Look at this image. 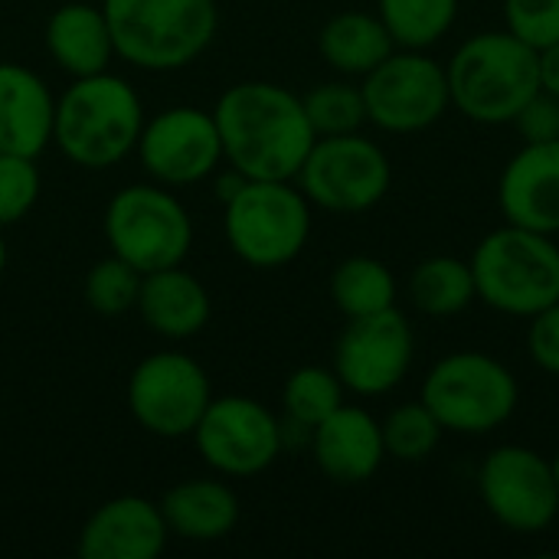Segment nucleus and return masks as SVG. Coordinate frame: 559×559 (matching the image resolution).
<instances>
[{"label": "nucleus", "instance_id": "nucleus-15", "mask_svg": "<svg viewBox=\"0 0 559 559\" xmlns=\"http://www.w3.org/2000/svg\"><path fill=\"white\" fill-rule=\"evenodd\" d=\"M138 157L144 170L164 187L206 180L223 160V141L213 111L193 105L160 111L141 128Z\"/></svg>", "mask_w": 559, "mask_h": 559}, {"label": "nucleus", "instance_id": "nucleus-10", "mask_svg": "<svg viewBox=\"0 0 559 559\" xmlns=\"http://www.w3.org/2000/svg\"><path fill=\"white\" fill-rule=\"evenodd\" d=\"M367 121L390 134H413L432 128L452 105L445 66L423 49L390 52L377 69L364 75Z\"/></svg>", "mask_w": 559, "mask_h": 559}, {"label": "nucleus", "instance_id": "nucleus-30", "mask_svg": "<svg viewBox=\"0 0 559 559\" xmlns=\"http://www.w3.org/2000/svg\"><path fill=\"white\" fill-rule=\"evenodd\" d=\"M138 292H141V272L118 255L95 262L85 275V301L102 318H118L131 311L138 305Z\"/></svg>", "mask_w": 559, "mask_h": 559}, {"label": "nucleus", "instance_id": "nucleus-32", "mask_svg": "<svg viewBox=\"0 0 559 559\" xmlns=\"http://www.w3.org/2000/svg\"><path fill=\"white\" fill-rule=\"evenodd\" d=\"M508 33L531 49H547L559 39V0H504Z\"/></svg>", "mask_w": 559, "mask_h": 559}, {"label": "nucleus", "instance_id": "nucleus-3", "mask_svg": "<svg viewBox=\"0 0 559 559\" xmlns=\"http://www.w3.org/2000/svg\"><path fill=\"white\" fill-rule=\"evenodd\" d=\"M144 108L138 92L121 79L105 72L75 79L56 102L52 141L59 151L88 170L111 167L124 160L141 138Z\"/></svg>", "mask_w": 559, "mask_h": 559}, {"label": "nucleus", "instance_id": "nucleus-4", "mask_svg": "<svg viewBox=\"0 0 559 559\" xmlns=\"http://www.w3.org/2000/svg\"><path fill=\"white\" fill-rule=\"evenodd\" d=\"M115 56L147 72L183 69L216 36V0H105Z\"/></svg>", "mask_w": 559, "mask_h": 559}, {"label": "nucleus", "instance_id": "nucleus-26", "mask_svg": "<svg viewBox=\"0 0 559 559\" xmlns=\"http://www.w3.org/2000/svg\"><path fill=\"white\" fill-rule=\"evenodd\" d=\"M377 16L383 20L396 46L429 49L452 29L459 16V0H380Z\"/></svg>", "mask_w": 559, "mask_h": 559}, {"label": "nucleus", "instance_id": "nucleus-5", "mask_svg": "<svg viewBox=\"0 0 559 559\" xmlns=\"http://www.w3.org/2000/svg\"><path fill=\"white\" fill-rule=\"evenodd\" d=\"M478 298L514 318H534L559 301V246L554 236L524 226L488 233L472 255Z\"/></svg>", "mask_w": 559, "mask_h": 559}, {"label": "nucleus", "instance_id": "nucleus-16", "mask_svg": "<svg viewBox=\"0 0 559 559\" xmlns=\"http://www.w3.org/2000/svg\"><path fill=\"white\" fill-rule=\"evenodd\" d=\"M498 203L508 223L559 233V141L524 144L498 180Z\"/></svg>", "mask_w": 559, "mask_h": 559}, {"label": "nucleus", "instance_id": "nucleus-1", "mask_svg": "<svg viewBox=\"0 0 559 559\" xmlns=\"http://www.w3.org/2000/svg\"><path fill=\"white\" fill-rule=\"evenodd\" d=\"M213 118L223 157L249 180L298 177L311 144L318 141L301 98L275 82H239L226 88Z\"/></svg>", "mask_w": 559, "mask_h": 559}, {"label": "nucleus", "instance_id": "nucleus-33", "mask_svg": "<svg viewBox=\"0 0 559 559\" xmlns=\"http://www.w3.org/2000/svg\"><path fill=\"white\" fill-rule=\"evenodd\" d=\"M524 144H550L559 141V98L550 92H537L514 118Z\"/></svg>", "mask_w": 559, "mask_h": 559}, {"label": "nucleus", "instance_id": "nucleus-29", "mask_svg": "<svg viewBox=\"0 0 559 559\" xmlns=\"http://www.w3.org/2000/svg\"><path fill=\"white\" fill-rule=\"evenodd\" d=\"M305 115L314 128L318 138H331V134H354L360 131V124L367 121V105H364V92L350 82H324L314 85L305 98Z\"/></svg>", "mask_w": 559, "mask_h": 559}, {"label": "nucleus", "instance_id": "nucleus-11", "mask_svg": "<svg viewBox=\"0 0 559 559\" xmlns=\"http://www.w3.org/2000/svg\"><path fill=\"white\" fill-rule=\"evenodd\" d=\"M478 491L488 514L514 534H540L559 514L554 462L527 445L495 449L481 462Z\"/></svg>", "mask_w": 559, "mask_h": 559}, {"label": "nucleus", "instance_id": "nucleus-19", "mask_svg": "<svg viewBox=\"0 0 559 559\" xmlns=\"http://www.w3.org/2000/svg\"><path fill=\"white\" fill-rule=\"evenodd\" d=\"M56 102L46 82L16 62H0V154L33 157L52 141Z\"/></svg>", "mask_w": 559, "mask_h": 559}, {"label": "nucleus", "instance_id": "nucleus-37", "mask_svg": "<svg viewBox=\"0 0 559 559\" xmlns=\"http://www.w3.org/2000/svg\"><path fill=\"white\" fill-rule=\"evenodd\" d=\"M554 475H557V488H559V455L554 459Z\"/></svg>", "mask_w": 559, "mask_h": 559}, {"label": "nucleus", "instance_id": "nucleus-7", "mask_svg": "<svg viewBox=\"0 0 559 559\" xmlns=\"http://www.w3.org/2000/svg\"><path fill=\"white\" fill-rule=\"evenodd\" d=\"M518 396V380L501 360L481 350H459L429 370L419 400L445 432L485 436L514 416Z\"/></svg>", "mask_w": 559, "mask_h": 559}, {"label": "nucleus", "instance_id": "nucleus-21", "mask_svg": "<svg viewBox=\"0 0 559 559\" xmlns=\"http://www.w3.org/2000/svg\"><path fill=\"white\" fill-rule=\"evenodd\" d=\"M160 514L170 534L197 544L223 540L236 521H239V498L229 485L210 481V478H193L174 485L164 501Z\"/></svg>", "mask_w": 559, "mask_h": 559}, {"label": "nucleus", "instance_id": "nucleus-8", "mask_svg": "<svg viewBox=\"0 0 559 559\" xmlns=\"http://www.w3.org/2000/svg\"><path fill=\"white\" fill-rule=\"evenodd\" d=\"M105 239L111 255L124 259L144 275L187 259L193 223L174 193L151 183H134L111 197L105 210Z\"/></svg>", "mask_w": 559, "mask_h": 559}, {"label": "nucleus", "instance_id": "nucleus-24", "mask_svg": "<svg viewBox=\"0 0 559 559\" xmlns=\"http://www.w3.org/2000/svg\"><path fill=\"white\" fill-rule=\"evenodd\" d=\"M409 298L423 314L432 318H452L465 311L478 298L472 262L455 255H432L419 262L409 275Z\"/></svg>", "mask_w": 559, "mask_h": 559}, {"label": "nucleus", "instance_id": "nucleus-31", "mask_svg": "<svg viewBox=\"0 0 559 559\" xmlns=\"http://www.w3.org/2000/svg\"><path fill=\"white\" fill-rule=\"evenodd\" d=\"M39 197V170L33 157L0 154V229L20 223Z\"/></svg>", "mask_w": 559, "mask_h": 559}, {"label": "nucleus", "instance_id": "nucleus-2", "mask_svg": "<svg viewBox=\"0 0 559 559\" xmlns=\"http://www.w3.org/2000/svg\"><path fill=\"white\" fill-rule=\"evenodd\" d=\"M452 105L478 124H511L540 92V59L508 29L465 39L445 66Z\"/></svg>", "mask_w": 559, "mask_h": 559}, {"label": "nucleus", "instance_id": "nucleus-17", "mask_svg": "<svg viewBox=\"0 0 559 559\" xmlns=\"http://www.w3.org/2000/svg\"><path fill=\"white\" fill-rule=\"evenodd\" d=\"M167 534L160 504L124 495L95 508L79 534V554L85 559H154Z\"/></svg>", "mask_w": 559, "mask_h": 559}, {"label": "nucleus", "instance_id": "nucleus-34", "mask_svg": "<svg viewBox=\"0 0 559 559\" xmlns=\"http://www.w3.org/2000/svg\"><path fill=\"white\" fill-rule=\"evenodd\" d=\"M527 350L531 360L559 377V301H554L550 308L537 311L531 318V331H527Z\"/></svg>", "mask_w": 559, "mask_h": 559}, {"label": "nucleus", "instance_id": "nucleus-25", "mask_svg": "<svg viewBox=\"0 0 559 559\" xmlns=\"http://www.w3.org/2000/svg\"><path fill=\"white\" fill-rule=\"evenodd\" d=\"M331 298L347 318H367L396 308V278L380 259L350 255L331 275Z\"/></svg>", "mask_w": 559, "mask_h": 559}, {"label": "nucleus", "instance_id": "nucleus-23", "mask_svg": "<svg viewBox=\"0 0 559 559\" xmlns=\"http://www.w3.org/2000/svg\"><path fill=\"white\" fill-rule=\"evenodd\" d=\"M318 49L328 59V66H334L337 72L367 75L396 49V43L380 16L347 10L324 23V29L318 36Z\"/></svg>", "mask_w": 559, "mask_h": 559}, {"label": "nucleus", "instance_id": "nucleus-22", "mask_svg": "<svg viewBox=\"0 0 559 559\" xmlns=\"http://www.w3.org/2000/svg\"><path fill=\"white\" fill-rule=\"evenodd\" d=\"M46 49L69 75L82 79L108 69L115 56V39L98 7L62 3L46 23Z\"/></svg>", "mask_w": 559, "mask_h": 559}, {"label": "nucleus", "instance_id": "nucleus-27", "mask_svg": "<svg viewBox=\"0 0 559 559\" xmlns=\"http://www.w3.org/2000/svg\"><path fill=\"white\" fill-rule=\"evenodd\" d=\"M285 413L295 429H314L324 423L337 406H344V383L334 370L324 367H301L288 377L282 393Z\"/></svg>", "mask_w": 559, "mask_h": 559}, {"label": "nucleus", "instance_id": "nucleus-18", "mask_svg": "<svg viewBox=\"0 0 559 559\" xmlns=\"http://www.w3.org/2000/svg\"><path fill=\"white\" fill-rule=\"evenodd\" d=\"M311 452L318 468L337 485L370 481L383 459V429L360 406H337L324 423L311 429Z\"/></svg>", "mask_w": 559, "mask_h": 559}, {"label": "nucleus", "instance_id": "nucleus-28", "mask_svg": "<svg viewBox=\"0 0 559 559\" xmlns=\"http://www.w3.org/2000/svg\"><path fill=\"white\" fill-rule=\"evenodd\" d=\"M380 429H383V449L396 462H426L439 449V439L445 432L423 400L396 406Z\"/></svg>", "mask_w": 559, "mask_h": 559}, {"label": "nucleus", "instance_id": "nucleus-35", "mask_svg": "<svg viewBox=\"0 0 559 559\" xmlns=\"http://www.w3.org/2000/svg\"><path fill=\"white\" fill-rule=\"evenodd\" d=\"M537 59H540V88L559 98V39L540 49Z\"/></svg>", "mask_w": 559, "mask_h": 559}, {"label": "nucleus", "instance_id": "nucleus-9", "mask_svg": "<svg viewBox=\"0 0 559 559\" xmlns=\"http://www.w3.org/2000/svg\"><path fill=\"white\" fill-rule=\"evenodd\" d=\"M393 180L390 157L380 144L354 134L318 138L298 170L308 203L331 213H367L377 206Z\"/></svg>", "mask_w": 559, "mask_h": 559}, {"label": "nucleus", "instance_id": "nucleus-12", "mask_svg": "<svg viewBox=\"0 0 559 559\" xmlns=\"http://www.w3.org/2000/svg\"><path fill=\"white\" fill-rule=\"evenodd\" d=\"M213 390L206 370L187 354H151L144 357L128 383L131 416L160 439L193 436L203 409L210 406Z\"/></svg>", "mask_w": 559, "mask_h": 559}, {"label": "nucleus", "instance_id": "nucleus-20", "mask_svg": "<svg viewBox=\"0 0 559 559\" xmlns=\"http://www.w3.org/2000/svg\"><path fill=\"white\" fill-rule=\"evenodd\" d=\"M144 318V324L170 341L193 337L210 321V292L200 278L183 272L180 265L144 272L141 292L134 305Z\"/></svg>", "mask_w": 559, "mask_h": 559}, {"label": "nucleus", "instance_id": "nucleus-6", "mask_svg": "<svg viewBox=\"0 0 559 559\" xmlns=\"http://www.w3.org/2000/svg\"><path fill=\"white\" fill-rule=\"evenodd\" d=\"M223 206L226 242L252 269L288 265L311 236V203L292 180H246Z\"/></svg>", "mask_w": 559, "mask_h": 559}, {"label": "nucleus", "instance_id": "nucleus-36", "mask_svg": "<svg viewBox=\"0 0 559 559\" xmlns=\"http://www.w3.org/2000/svg\"><path fill=\"white\" fill-rule=\"evenodd\" d=\"M3 265H7V242H3V233H0V272H3Z\"/></svg>", "mask_w": 559, "mask_h": 559}, {"label": "nucleus", "instance_id": "nucleus-14", "mask_svg": "<svg viewBox=\"0 0 559 559\" xmlns=\"http://www.w3.org/2000/svg\"><path fill=\"white\" fill-rule=\"evenodd\" d=\"M413 364V328L396 311H377L367 318H350L337 347H334V373L344 390L357 396H383L403 383Z\"/></svg>", "mask_w": 559, "mask_h": 559}, {"label": "nucleus", "instance_id": "nucleus-13", "mask_svg": "<svg viewBox=\"0 0 559 559\" xmlns=\"http://www.w3.org/2000/svg\"><path fill=\"white\" fill-rule=\"evenodd\" d=\"M193 442L203 462L219 475L252 478L278 459L285 432L262 403L249 396H223L210 400L203 409Z\"/></svg>", "mask_w": 559, "mask_h": 559}]
</instances>
